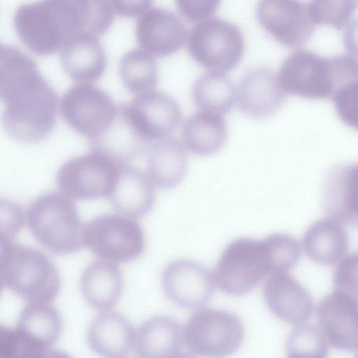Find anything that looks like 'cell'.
<instances>
[{
    "label": "cell",
    "instance_id": "1",
    "mask_svg": "<svg viewBox=\"0 0 358 358\" xmlns=\"http://www.w3.org/2000/svg\"><path fill=\"white\" fill-rule=\"evenodd\" d=\"M0 97L3 127L14 140L39 142L55 128L58 98L36 62L18 48L1 45Z\"/></svg>",
    "mask_w": 358,
    "mask_h": 358
},
{
    "label": "cell",
    "instance_id": "2",
    "mask_svg": "<svg viewBox=\"0 0 358 358\" xmlns=\"http://www.w3.org/2000/svg\"><path fill=\"white\" fill-rule=\"evenodd\" d=\"M278 80L286 94L312 99H332L341 87L358 80V59L345 55L323 57L299 50L283 62Z\"/></svg>",
    "mask_w": 358,
    "mask_h": 358
},
{
    "label": "cell",
    "instance_id": "3",
    "mask_svg": "<svg viewBox=\"0 0 358 358\" xmlns=\"http://www.w3.org/2000/svg\"><path fill=\"white\" fill-rule=\"evenodd\" d=\"M0 281L27 302L49 303L60 287L59 273L46 255L1 238Z\"/></svg>",
    "mask_w": 358,
    "mask_h": 358
},
{
    "label": "cell",
    "instance_id": "4",
    "mask_svg": "<svg viewBox=\"0 0 358 358\" xmlns=\"http://www.w3.org/2000/svg\"><path fill=\"white\" fill-rule=\"evenodd\" d=\"M26 222L33 237L53 254H71L83 245L84 226L75 203L65 194L38 196L27 208Z\"/></svg>",
    "mask_w": 358,
    "mask_h": 358
},
{
    "label": "cell",
    "instance_id": "5",
    "mask_svg": "<svg viewBox=\"0 0 358 358\" xmlns=\"http://www.w3.org/2000/svg\"><path fill=\"white\" fill-rule=\"evenodd\" d=\"M273 267L266 238L258 241L241 238L224 250L213 273L215 283L224 293L243 296L253 290Z\"/></svg>",
    "mask_w": 358,
    "mask_h": 358
},
{
    "label": "cell",
    "instance_id": "6",
    "mask_svg": "<svg viewBox=\"0 0 358 358\" xmlns=\"http://www.w3.org/2000/svg\"><path fill=\"white\" fill-rule=\"evenodd\" d=\"M21 42L36 55H52L72 38L69 13L60 0H40L20 6L13 17Z\"/></svg>",
    "mask_w": 358,
    "mask_h": 358
},
{
    "label": "cell",
    "instance_id": "7",
    "mask_svg": "<svg viewBox=\"0 0 358 358\" xmlns=\"http://www.w3.org/2000/svg\"><path fill=\"white\" fill-rule=\"evenodd\" d=\"M187 48L192 58L212 72L224 73L234 69L241 60L245 41L235 24L213 17L192 27Z\"/></svg>",
    "mask_w": 358,
    "mask_h": 358
},
{
    "label": "cell",
    "instance_id": "8",
    "mask_svg": "<svg viewBox=\"0 0 358 358\" xmlns=\"http://www.w3.org/2000/svg\"><path fill=\"white\" fill-rule=\"evenodd\" d=\"M183 331L190 357L229 356L239 348L244 337L241 320L231 313L217 309L196 311Z\"/></svg>",
    "mask_w": 358,
    "mask_h": 358
},
{
    "label": "cell",
    "instance_id": "9",
    "mask_svg": "<svg viewBox=\"0 0 358 358\" xmlns=\"http://www.w3.org/2000/svg\"><path fill=\"white\" fill-rule=\"evenodd\" d=\"M121 166L112 158L92 151L66 162L57 173V186L73 199L109 197L117 184Z\"/></svg>",
    "mask_w": 358,
    "mask_h": 358
},
{
    "label": "cell",
    "instance_id": "10",
    "mask_svg": "<svg viewBox=\"0 0 358 358\" xmlns=\"http://www.w3.org/2000/svg\"><path fill=\"white\" fill-rule=\"evenodd\" d=\"M83 244L100 258L115 262L136 259L144 249V235L137 222L125 215L106 214L83 227Z\"/></svg>",
    "mask_w": 358,
    "mask_h": 358
},
{
    "label": "cell",
    "instance_id": "11",
    "mask_svg": "<svg viewBox=\"0 0 358 358\" xmlns=\"http://www.w3.org/2000/svg\"><path fill=\"white\" fill-rule=\"evenodd\" d=\"M117 106L103 90L78 84L62 96L59 112L64 122L82 136L94 138L103 131L115 118Z\"/></svg>",
    "mask_w": 358,
    "mask_h": 358
},
{
    "label": "cell",
    "instance_id": "12",
    "mask_svg": "<svg viewBox=\"0 0 358 358\" xmlns=\"http://www.w3.org/2000/svg\"><path fill=\"white\" fill-rule=\"evenodd\" d=\"M119 107L141 136L152 144L170 136L181 121L178 102L158 91L139 94Z\"/></svg>",
    "mask_w": 358,
    "mask_h": 358
},
{
    "label": "cell",
    "instance_id": "13",
    "mask_svg": "<svg viewBox=\"0 0 358 358\" xmlns=\"http://www.w3.org/2000/svg\"><path fill=\"white\" fill-rule=\"evenodd\" d=\"M261 25L282 45H305L315 27L308 5L299 0H259L256 10Z\"/></svg>",
    "mask_w": 358,
    "mask_h": 358
},
{
    "label": "cell",
    "instance_id": "14",
    "mask_svg": "<svg viewBox=\"0 0 358 358\" xmlns=\"http://www.w3.org/2000/svg\"><path fill=\"white\" fill-rule=\"evenodd\" d=\"M161 280L166 297L175 305L187 309L205 306L213 295L216 284L208 268L189 259L169 264Z\"/></svg>",
    "mask_w": 358,
    "mask_h": 358
},
{
    "label": "cell",
    "instance_id": "15",
    "mask_svg": "<svg viewBox=\"0 0 358 358\" xmlns=\"http://www.w3.org/2000/svg\"><path fill=\"white\" fill-rule=\"evenodd\" d=\"M320 329L329 343L345 351L358 350V301L335 291L324 298L317 310Z\"/></svg>",
    "mask_w": 358,
    "mask_h": 358
},
{
    "label": "cell",
    "instance_id": "16",
    "mask_svg": "<svg viewBox=\"0 0 358 358\" xmlns=\"http://www.w3.org/2000/svg\"><path fill=\"white\" fill-rule=\"evenodd\" d=\"M286 93L278 78L266 67L247 72L236 88V102L245 115L264 120L277 113L283 105Z\"/></svg>",
    "mask_w": 358,
    "mask_h": 358
},
{
    "label": "cell",
    "instance_id": "17",
    "mask_svg": "<svg viewBox=\"0 0 358 358\" xmlns=\"http://www.w3.org/2000/svg\"><path fill=\"white\" fill-rule=\"evenodd\" d=\"M187 36L182 21L173 12L152 8L145 13L136 25V41L143 49L158 57L178 51Z\"/></svg>",
    "mask_w": 358,
    "mask_h": 358
},
{
    "label": "cell",
    "instance_id": "18",
    "mask_svg": "<svg viewBox=\"0 0 358 358\" xmlns=\"http://www.w3.org/2000/svg\"><path fill=\"white\" fill-rule=\"evenodd\" d=\"M263 296L272 313L286 323L301 324L313 311L311 295L288 273L271 275L264 283Z\"/></svg>",
    "mask_w": 358,
    "mask_h": 358
},
{
    "label": "cell",
    "instance_id": "19",
    "mask_svg": "<svg viewBox=\"0 0 358 358\" xmlns=\"http://www.w3.org/2000/svg\"><path fill=\"white\" fill-rule=\"evenodd\" d=\"M15 329L31 357H45L62 329L60 314L45 302H29L20 310Z\"/></svg>",
    "mask_w": 358,
    "mask_h": 358
},
{
    "label": "cell",
    "instance_id": "20",
    "mask_svg": "<svg viewBox=\"0 0 358 358\" xmlns=\"http://www.w3.org/2000/svg\"><path fill=\"white\" fill-rule=\"evenodd\" d=\"M134 348L141 357H190L182 326L165 315L149 318L138 327Z\"/></svg>",
    "mask_w": 358,
    "mask_h": 358
},
{
    "label": "cell",
    "instance_id": "21",
    "mask_svg": "<svg viewBox=\"0 0 358 358\" xmlns=\"http://www.w3.org/2000/svg\"><path fill=\"white\" fill-rule=\"evenodd\" d=\"M90 143L91 151L103 154L122 165L131 164L148 153L152 145L141 136L119 106L113 120Z\"/></svg>",
    "mask_w": 358,
    "mask_h": 358
},
{
    "label": "cell",
    "instance_id": "22",
    "mask_svg": "<svg viewBox=\"0 0 358 358\" xmlns=\"http://www.w3.org/2000/svg\"><path fill=\"white\" fill-rule=\"evenodd\" d=\"M86 338L90 348L96 354L105 357H123L134 347L135 331L124 315L115 311H105L92 320Z\"/></svg>",
    "mask_w": 358,
    "mask_h": 358
},
{
    "label": "cell",
    "instance_id": "23",
    "mask_svg": "<svg viewBox=\"0 0 358 358\" xmlns=\"http://www.w3.org/2000/svg\"><path fill=\"white\" fill-rule=\"evenodd\" d=\"M323 198L330 217L348 224L358 221V164L331 169L324 182Z\"/></svg>",
    "mask_w": 358,
    "mask_h": 358
},
{
    "label": "cell",
    "instance_id": "24",
    "mask_svg": "<svg viewBox=\"0 0 358 358\" xmlns=\"http://www.w3.org/2000/svg\"><path fill=\"white\" fill-rule=\"evenodd\" d=\"M113 209L130 217H140L152 208L155 192L148 175L131 164L122 165L117 184L109 196Z\"/></svg>",
    "mask_w": 358,
    "mask_h": 358
},
{
    "label": "cell",
    "instance_id": "25",
    "mask_svg": "<svg viewBox=\"0 0 358 358\" xmlns=\"http://www.w3.org/2000/svg\"><path fill=\"white\" fill-rule=\"evenodd\" d=\"M85 302L96 310L113 307L123 289V278L119 267L109 260L94 259L83 270L79 281Z\"/></svg>",
    "mask_w": 358,
    "mask_h": 358
},
{
    "label": "cell",
    "instance_id": "26",
    "mask_svg": "<svg viewBox=\"0 0 358 358\" xmlns=\"http://www.w3.org/2000/svg\"><path fill=\"white\" fill-rule=\"evenodd\" d=\"M61 64L74 81L92 83L103 74L106 55L97 37L81 35L70 39L62 48Z\"/></svg>",
    "mask_w": 358,
    "mask_h": 358
},
{
    "label": "cell",
    "instance_id": "27",
    "mask_svg": "<svg viewBox=\"0 0 358 358\" xmlns=\"http://www.w3.org/2000/svg\"><path fill=\"white\" fill-rule=\"evenodd\" d=\"M186 150L182 142L171 136L152 145L148 152L147 172L155 185L169 189L182 181L187 170Z\"/></svg>",
    "mask_w": 358,
    "mask_h": 358
},
{
    "label": "cell",
    "instance_id": "28",
    "mask_svg": "<svg viewBox=\"0 0 358 358\" xmlns=\"http://www.w3.org/2000/svg\"><path fill=\"white\" fill-rule=\"evenodd\" d=\"M182 143L192 154L210 156L217 152L227 138V127L222 115L201 110L189 116L181 131Z\"/></svg>",
    "mask_w": 358,
    "mask_h": 358
},
{
    "label": "cell",
    "instance_id": "29",
    "mask_svg": "<svg viewBox=\"0 0 358 358\" xmlns=\"http://www.w3.org/2000/svg\"><path fill=\"white\" fill-rule=\"evenodd\" d=\"M303 245L311 260L329 266L344 256L348 248V238L341 222L329 217L317 221L307 229Z\"/></svg>",
    "mask_w": 358,
    "mask_h": 358
},
{
    "label": "cell",
    "instance_id": "30",
    "mask_svg": "<svg viewBox=\"0 0 358 358\" xmlns=\"http://www.w3.org/2000/svg\"><path fill=\"white\" fill-rule=\"evenodd\" d=\"M192 99L201 110L222 115L233 107L236 101V88L224 73L210 71L194 82Z\"/></svg>",
    "mask_w": 358,
    "mask_h": 358
},
{
    "label": "cell",
    "instance_id": "31",
    "mask_svg": "<svg viewBox=\"0 0 358 358\" xmlns=\"http://www.w3.org/2000/svg\"><path fill=\"white\" fill-rule=\"evenodd\" d=\"M119 73L124 86L131 92L152 90L158 83V66L155 58L141 50H132L120 60Z\"/></svg>",
    "mask_w": 358,
    "mask_h": 358
},
{
    "label": "cell",
    "instance_id": "32",
    "mask_svg": "<svg viewBox=\"0 0 358 358\" xmlns=\"http://www.w3.org/2000/svg\"><path fill=\"white\" fill-rule=\"evenodd\" d=\"M322 331L312 325H301L289 335L286 350L289 357H324L328 352L327 343Z\"/></svg>",
    "mask_w": 358,
    "mask_h": 358
},
{
    "label": "cell",
    "instance_id": "33",
    "mask_svg": "<svg viewBox=\"0 0 358 358\" xmlns=\"http://www.w3.org/2000/svg\"><path fill=\"white\" fill-rule=\"evenodd\" d=\"M308 8L315 24L340 30L358 8V0H311Z\"/></svg>",
    "mask_w": 358,
    "mask_h": 358
},
{
    "label": "cell",
    "instance_id": "34",
    "mask_svg": "<svg viewBox=\"0 0 358 358\" xmlns=\"http://www.w3.org/2000/svg\"><path fill=\"white\" fill-rule=\"evenodd\" d=\"M332 99L341 120L358 131V80L341 87Z\"/></svg>",
    "mask_w": 358,
    "mask_h": 358
},
{
    "label": "cell",
    "instance_id": "35",
    "mask_svg": "<svg viewBox=\"0 0 358 358\" xmlns=\"http://www.w3.org/2000/svg\"><path fill=\"white\" fill-rule=\"evenodd\" d=\"M334 285L336 291L358 301V251L340 262L334 274Z\"/></svg>",
    "mask_w": 358,
    "mask_h": 358
},
{
    "label": "cell",
    "instance_id": "36",
    "mask_svg": "<svg viewBox=\"0 0 358 358\" xmlns=\"http://www.w3.org/2000/svg\"><path fill=\"white\" fill-rule=\"evenodd\" d=\"M24 221L20 206L8 199L1 200V238L10 239L20 230Z\"/></svg>",
    "mask_w": 358,
    "mask_h": 358
},
{
    "label": "cell",
    "instance_id": "37",
    "mask_svg": "<svg viewBox=\"0 0 358 358\" xmlns=\"http://www.w3.org/2000/svg\"><path fill=\"white\" fill-rule=\"evenodd\" d=\"M220 0H176L180 14L189 22L208 19L217 9Z\"/></svg>",
    "mask_w": 358,
    "mask_h": 358
},
{
    "label": "cell",
    "instance_id": "38",
    "mask_svg": "<svg viewBox=\"0 0 358 358\" xmlns=\"http://www.w3.org/2000/svg\"><path fill=\"white\" fill-rule=\"evenodd\" d=\"M30 357L29 352L15 329L0 327V358Z\"/></svg>",
    "mask_w": 358,
    "mask_h": 358
},
{
    "label": "cell",
    "instance_id": "39",
    "mask_svg": "<svg viewBox=\"0 0 358 358\" xmlns=\"http://www.w3.org/2000/svg\"><path fill=\"white\" fill-rule=\"evenodd\" d=\"M154 0H110L116 13L124 17H134L143 13Z\"/></svg>",
    "mask_w": 358,
    "mask_h": 358
},
{
    "label": "cell",
    "instance_id": "40",
    "mask_svg": "<svg viewBox=\"0 0 358 358\" xmlns=\"http://www.w3.org/2000/svg\"><path fill=\"white\" fill-rule=\"evenodd\" d=\"M343 45L350 55L358 56V19L352 22L343 33Z\"/></svg>",
    "mask_w": 358,
    "mask_h": 358
}]
</instances>
